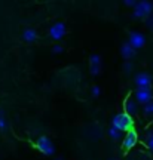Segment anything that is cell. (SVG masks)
<instances>
[{"label":"cell","mask_w":153,"mask_h":160,"mask_svg":"<svg viewBox=\"0 0 153 160\" xmlns=\"http://www.w3.org/2000/svg\"><path fill=\"white\" fill-rule=\"evenodd\" d=\"M112 126L114 129L120 131L122 133L124 132H129L132 129V119L129 116H126L125 113H119V114H116L112 119Z\"/></svg>","instance_id":"6da1fadb"},{"label":"cell","mask_w":153,"mask_h":160,"mask_svg":"<svg viewBox=\"0 0 153 160\" xmlns=\"http://www.w3.org/2000/svg\"><path fill=\"white\" fill-rule=\"evenodd\" d=\"M153 13L152 2H137L135 8L132 11V15L135 18H149Z\"/></svg>","instance_id":"7a4b0ae2"},{"label":"cell","mask_w":153,"mask_h":160,"mask_svg":"<svg viewBox=\"0 0 153 160\" xmlns=\"http://www.w3.org/2000/svg\"><path fill=\"white\" fill-rule=\"evenodd\" d=\"M36 147H37V150H39L42 154H45V156H54V153H55V147H54V144H52L51 138L45 137V135L37 139Z\"/></svg>","instance_id":"3957f363"},{"label":"cell","mask_w":153,"mask_h":160,"mask_svg":"<svg viewBox=\"0 0 153 160\" xmlns=\"http://www.w3.org/2000/svg\"><path fill=\"white\" fill-rule=\"evenodd\" d=\"M152 82H153L152 76H149L147 73H140V74H137L135 79H134V83H135L137 89H150Z\"/></svg>","instance_id":"277c9868"},{"label":"cell","mask_w":153,"mask_h":160,"mask_svg":"<svg viewBox=\"0 0 153 160\" xmlns=\"http://www.w3.org/2000/svg\"><path fill=\"white\" fill-rule=\"evenodd\" d=\"M146 43V39H144V36L141 33H138V31H132L129 34V39H128V45L137 51V49H141L143 46Z\"/></svg>","instance_id":"5b68a950"},{"label":"cell","mask_w":153,"mask_h":160,"mask_svg":"<svg viewBox=\"0 0 153 160\" xmlns=\"http://www.w3.org/2000/svg\"><path fill=\"white\" fill-rule=\"evenodd\" d=\"M64 36H66V25H64V22H55L49 28V37L52 40H55V42L61 40Z\"/></svg>","instance_id":"8992f818"},{"label":"cell","mask_w":153,"mask_h":160,"mask_svg":"<svg viewBox=\"0 0 153 160\" xmlns=\"http://www.w3.org/2000/svg\"><path fill=\"white\" fill-rule=\"evenodd\" d=\"M152 89H137L135 93H134V99L135 102L140 104H147L149 101H152Z\"/></svg>","instance_id":"52a82bcc"},{"label":"cell","mask_w":153,"mask_h":160,"mask_svg":"<svg viewBox=\"0 0 153 160\" xmlns=\"http://www.w3.org/2000/svg\"><path fill=\"white\" fill-rule=\"evenodd\" d=\"M89 71L92 76H98L101 73V57L98 53L89 57Z\"/></svg>","instance_id":"ba28073f"},{"label":"cell","mask_w":153,"mask_h":160,"mask_svg":"<svg viewBox=\"0 0 153 160\" xmlns=\"http://www.w3.org/2000/svg\"><path fill=\"white\" fill-rule=\"evenodd\" d=\"M122 139H124V141H122V145H124L125 150L132 148V147H134V145L137 144V135H135V133H134L132 131L126 132V135H125Z\"/></svg>","instance_id":"9c48e42d"},{"label":"cell","mask_w":153,"mask_h":160,"mask_svg":"<svg viewBox=\"0 0 153 160\" xmlns=\"http://www.w3.org/2000/svg\"><path fill=\"white\" fill-rule=\"evenodd\" d=\"M125 114L126 116H134V114H137V110H138V105H137V102H135V99H126V101H125Z\"/></svg>","instance_id":"30bf717a"},{"label":"cell","mask_w":153,"mask_h":160,"mask_svg":"<svg viewBox=\"0 0 153 160\" xmlns=\"http://www.w3.org/2000/svg\"><path fill=\"white\" fill-rule=\"evenodd\" d=\"M120 55H122V58H124L125 61H129L131 58H134L135 51H134L128 43H124V45L120 46Z\"/></svg>","instance_id":"8fae6325"},{"label":"cell","mask_w":153,"mask_h":160,"mask_svg":"<svg viewBox=\"0 0 153 160\" xmlns=\"http://www.w3.org/2000/svg\"><path fill=\"white\" fill-rule=\"evenodd\" d=\"M23 39H24V42H27V43H33V42H36V40H37V31H36V30H33V28L24 30Z\"/></svg>","instance_id":"7c38bea8"},{"label":"cell","mask_w":153,"mask_h":160,"mask_svg":"<svg viewBox=\"0 0 153 160\" xmlns=\"http://www.w3.org/2000/svg\"><path fill=\"white\" fill-rule=\"evenodd\" d=\"M108 137L112 138L113 141H120V139L124 138V133L120 131H118V129H114L113 126H112V128L108 129Z\"/></svg>","instance_id":"4fadbf2b"},{"label":"cell","mask_w":153,"mask_h":160,"mask_svg":"<svg viewBox=\"0 0 153 160\" xmlns=\"http://www.w3.org/2000/svg\"><path fill=\"white\" fill-rule=\"evenodd\" d=\"M8 129V119L5 116V111L0 110V132H5Z\"/></svg>","instance_id":"5bb4252c"},{"label":"cell","mask_w":153,"mask_h":160,"mask_svg":"<svg viewBox=\"0 0 153 160\" xmlns=\"http://www.w3.org/2000/svg\"><path fill=\"white\" fill-rule=\"evenodd\" d=\"M144 113L146 114H153V101H149L147 104H144Z\"/></svg>","instance_id":"9a60e30c"},{"label":"cell","mask_w":153,"mask_h":160,"mask_svg":"<svg viewBox=\"0 0 153 160\" xmlns=\"http://www.w3.org/2000/svg\"><path fill=\"white\" fill-rule=\"evenodd\" d=\"M100 93H101V88L100 86H92L91 88V95L94 98H98L100 97Z\"/></svg>","instance_id":"2e32d148"},{"label":"cell","mask_w":153,"mask_h":160,"mask_svg":"<svg viewBox=\"0 0 153 160\" xmlns=\"http://www.w3.org/2000/svg\"><path fill=\"white\" fill-rule=\"evenodd\" d=\"M131 70H132V64L126 61V62L124 64V71L125 73H131Z\"/></svg>","instance_id":"e0dca14e"},{"label":"cell","mask_w":153,"mask_h":160,"mask_svg":"<svg viewBox=\"0 0 153 160\" xmlns=\"http://www.w3.org/2000/svg\"><path fill=\"white\" fill-rule=\"evenodd\" d=\"M52 52H54V53H61V52H62V46L61 45H55L54 48H52Z\"/></svg>","instance_id":"ac0fdd59"},{"label":"cell","mask_w":153,"mask_h":160,"mask_svg":"<svg viewBox=\"0 0 153 160\" xmlns=\"http://www.w3.org/2000/svg\"><path fill=\"white\" fill-rule=\"evenodd\" d=\"M146 144H147V147H149V148L153 150V133L147 138V141H146Z\"/></svg>","instance_id":"d6986e66"},{"label":"cell","mask_w":153,"mask_h":160,"mask_svg":"<svg viewBox=\"0 0 153 160\" xmlns=\"http://www.w3.org/2000/svg\"><path fill=\"white\" fill-rule=\"evenodd\" d=\"M125 5L129 6V8H135L137 2H134V0H126V2H125Z\"/></svg>","instance_id":"ffe728a7"},{"label":"cell","mask_w":153,"mask_h":160,"mask_svg":"<svg viewBox=\"0 0 153 160\" xmlns=\"http://www.w3.org/2000/svg\"><path fill=\"white\" fill-rule=\"evenodd\" d=\"M147 27L153 30V15H150V17L147 18Z\"/></svg>","instance_id":"44dd1931"}]
</instances>
